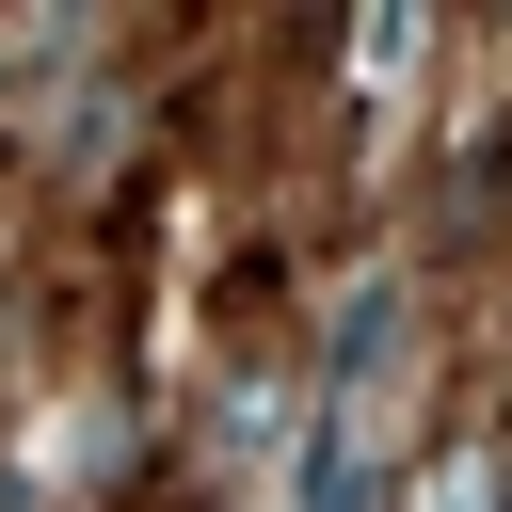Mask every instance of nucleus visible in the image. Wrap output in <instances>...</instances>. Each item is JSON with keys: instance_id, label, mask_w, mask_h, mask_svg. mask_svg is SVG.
<instances>
[{"instance_id": "f257e3e1", "label": "nucleus", "mask_w": 512, "mask_h": 512, "mask_svg": "<svg viewBox=\"0 0 512 512\" xmlns=\"http://www.w3.org/2000/svg\"><path fill=\"white\" fill-rule=\"evenodd\" d=\"M416 512H496V448H480V432H464V448H448V464H432V496H416Z\"/></svg>"}]
</instances>
